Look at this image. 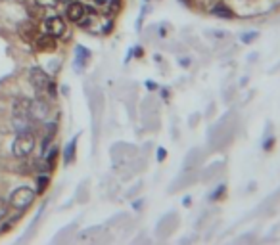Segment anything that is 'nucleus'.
<instances>
[{
	"label": "nucleus",
	"instance_id": "f257e3e1",
	"mask_svg": "<svg viewBox=\"0 0 280 245\" xmlns=\"http://www.w3.org/2000/svg\"><path fill=\"white\" fill-rule=\"evenodd\" d=\"M35 144L36 138L33 130H21V132H18V136L12 142V153H14V157L18 159L29 157L33 153V150H35Z\"/></svg>",
	"mask_w": 280,
	"mask_h": 245
},
{
	"label": "nucleus",
	"instance_id": "f03ea898",
	"mask_svg": "<svg viewBox=\"0 0 280 245\" xmlns=\"http://www.w3.org/2000/svg\"><path fill=\"white\" fill-rule=\"evenodd\" d=\"M33 199H35V192H33L31 188H27V186H21V188L12 192L8 203H10V207H14V209L23 211L33 203Z\"/></svg>",
	"mask_w": 280,
	"mask_h": 245
},
{
	"label": "nucleus",
	"instance_id": "7ed1b4c3",
	"mask_svg": "<svg viewBox=\"0 0 280 245\" xmlns=\"http://www.w3.org/2000/svg\"><path fill=\"white\" fill-rule=\"evenodd\" d=\"M29 81H31V85L35 87L36 92H40V94L46 92L48 87H50V83H52V79L40 69V67H33V69L29 71Z\"/></svg>",
	"mask_w": 280,
	"mask_h": 245
},
{
	"label": "nucleus",
	"instance_id": "20e7f679",
	"mask_svg": "<svg viewBox=\"0 0 280 245\" xmlns=\"http://www.w3.org/2000/svg\"><path fill=\"white\" fill-rule=\"evenodd\" d=\"M44 29H46V33L52 36H64V33L68 31V27H66V21L60 18V16H52V18L44 19Z\"/></svg>",
	"mask_w": 280,
	"mask_h": 245
},
{
	"label": "nucleus",
	"instance_id": "39448f33",
	"mask_svg": "<svg viewBox=\"0 0 280 245\" xmlns=\"http://www.w3.org/2000/svg\"><path fill=\"white\" fill-rule=\"evenodd\" d=\"M66 16L70 21L73 23H81L85 16H87V8H85V4H81V2H70L68 4V10H66Z\"/></svg>",
	"mask_w": 280,
	"mask_h": 245
},
{
	"label": "nucleus",
	"instance_id": "423d86ee",
	"mask_svg": "<svg viewBox=\"0 0 280 245\" xmlns=\"http://www.w3.org/2000/svg\"><path fill=\"white\" fill-rule=\"evenodd\" d=\"M14 119H31V100L29 98H18L14 102Z\"/></svg>",
	"mask_w": 280,
	"mask_h": 245
},
{
	"label": "nucleus",
	"instance_id": "0eeeda50",
	"mask_svg": "<svg viewBox=\"0 0 280 245\" xmlns=\"http://www.w3.org/2000/svg\"><path fill=\"white\" fill-rule=\"evenodd\" d=\"M35 44H36V48L42 50V52H52V50H56V36L48 35V33L38 35L35 40Z\"/></svg>",
	"mask_w": 280,
	"mask_h": 245
},
{
	"label": "nucleus",
	"instance_id": "6e6552de",
	"mask_svg": "<svg viewBox=\"0 0 280 245\" xmlns=\"http://www.w3.org/2000/svg\"><path fill=\"white\" fill-rule=\"evenodd\" d=\"M211 14H213V16H217V18H221V19H234L236 18V14L228 8L225 2H217V4L211 8Z\"/></svg>",
	"mask_w": 280,
	"mask_h": 245
},
{
	"label": "nucleus",
	"instance_id": "1a4fd4ad",
	"mask_svg": "<svg viewBox=\"0 0 280 245\" xmlns=\"http://www.w3.org/2000/svg\"><path fill=\"white\" fill-rule=\"evenodd\" d=\"M46 115H48V107L44 102H40V100L31 102V119L33 121H42Z\"/></svg>",
	"mask_w": 280,
	"mask_h": 245
},
{
	"label": "nucleus",
	"instance_id": "9d476101",
	"mask_svg": "<svg viewBox=\"0 0 280 245\" xmlns=\"http://www.w3.org/2000/svg\"><path fill=\"white\" fill-rule=\"evenodd\" d=\"M8 209H10V203H8V199L0 197V220H4V218H6V214H8Z\"/></svg>",
	"mask_w": 280,
	"mask_h": 245
},
{
	"label": "nucleus",
	"instance_id": "9b49d317",
	"mask_svg": "<svg viewBox=\"0 0 280 245\" xmlns=\"http://www.w3.org/2000/svg\"><path fill=\"white\" fill-rule=\"evenodd\" d=\"M223 193H227V186H225V184H221V186H219V188H217L215 192L211 193L210 199H211V201H219V197H221Z\"/></svg>",
	"mask_w": 280,
	"mask_h": 245
},
{
	"label": "nucleus",
	"instance_id": "f8f14e48",
	"mask_svg": "<svg viewBox=\"0 0 280 245\" xmlns=\"http://www.w3.org/2000/svg\"><path fill=\"white\" fill-rule=\"evenodd\" d=\"M58 2L60 0H33V4H38L42 8H54V6H58Z\"/></svg>",
	"mask_w": 280,
	"mask_h": 245
},
{
	"label": "nucleus",
	"instance_id": "ddd939ff",
	"mask_svg": "<svg viewBox=\"0 0 280 245\" xmlns=\"http://www.w3.org/2000/svg\"><path fill=\"white\" fill-rule=\"evenodd\" d=\"M46 182H48V178H46V176H42V178H38V192H42V190L46 188Z\"/></svg>",
	"mask_w": 280,
	"mask_h": 245
},
{
	"label": "nucleus",
	"instance_id": "4468645a",
	"mask_svg": "<svg viewBox=\"0 0 280 245\" xmlns=\"http://www.w3.org/2000/svg\"><path fill=\"white\" fill-rule=\"evenodd\" d=\"M255 36H257V33H251V35L242 36V40H244V42H249V40H251V38H255Z\"/></svg>",
	"mask_w": 280,
	"mask_h": 245
}]
</instances>
